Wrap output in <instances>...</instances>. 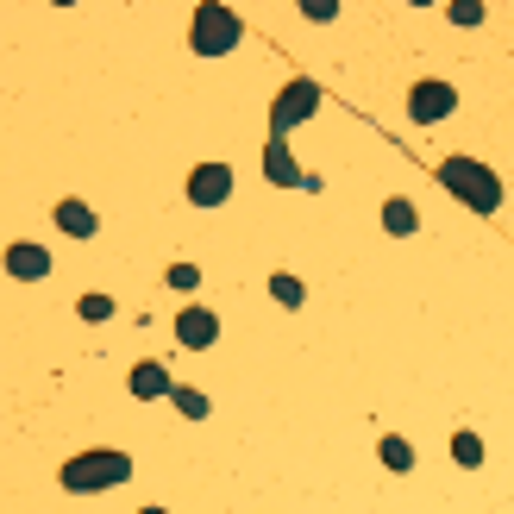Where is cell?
<instances>
[{
	"label": "cell",
	"instance_id": "2e32d148",
	"mask_svg": "<svg viewBox=\"0 0 514 514\" xmlns=\"http://www.w3.org/2000/svg\"><path fill=\"white\" fill-rule=\"evenodd\" d=\"M170 402L189 414V420H201V414H207V395H201V389H170Z\"/></svg>",
	"mask_w": 514,
	"mask_h": 514
},
{
	"label": "cell",
	"instance_id": "277c9868",
	"mask_svg": "<svg viewBox=\"0 0 514 514\" xmlns=\"http://www.w3.org/2000/svg\"><path fill=\"white\" fill-rule=\"evenodd\" d=\"M314 107H320V88L314 82H289L283 95H276V107H270V138H283L289 126H301Z\"/></svg>",
	"mask_w": 514,
	"mask_h": 514
},
{
	"label": "cell",
	"instance_id": "5b68a950",
	"mask_svg": "<svg viewBox=\"0 0 514 514\" xmlns=\"http://www.w3.org/2000/svg\"><path fill=\"white\" fill-rule=\"evenodd\" d=\"M452 107H458V88H452V82H414V88H408V113H414L420 126L446 120Z\"/></svg>",
	"mask_w": 514,
	"mask_h": 514
},
{
	"label": "cell",
	"instance_id": "ffe728a7",
	"mask_svg": "<svg viewBox=\"0 0 514 514\" xmlns=\"http://www.w3.org/2000/svg\"><path fill=\"white\" fill-rule=\"evenodd\" d=\"M138 514H163V508H138Z\"/></svg>",
	"mask_w": 514,
	"mask_h": 514
},
{
	"label": "cell",
	"instance_id": "d6986e66",
	"mask_svg": "<svg viewBox=\"0 0 514 514\" xmlns=\"http://www.w3.org/2000/svg\"><path fill=\"white\" fill-rule=\"evenodd\" d=\"M477 19H483L477 0H458V7H452V26H477Z\"/></svg>",
	"mask_w": 514,
	"mask_h": 514
},
{
	"label": "cell",
	"instance_id": "ba28073f",
	"mask_svg": "<svg viewBox=\"0 0 514 514\" xmlns=\"http://www.w3.org/2000/svg\"><path fill=\"white\" fill-rule=\"evenodd\" d=\"M176 339L189 345V352H207V345L220 339V320L207 314V308H182V314H176Z\"/></svg>",
	"mask_w": 514,
	"mask_h": 514
},
{
	"label": "cell",
	"instance_id": "e0dca14e",
	"mask_svg": "<svg viewBox=\"0 0 514 514\" xmlns=\"http://www.w3.org/2000/svg\"><path fill=\"white\" fill-rule=\"evenodd\" d=\"M76 314H82V320H107V314H113V301H107V295H82V308H76Z\"/></svg>",
	"mask_w": 514,
	"mask_h": 514
},
{
	"label": "cell",
	"instance_id": "6da1fadb",
	"mask_svg": "<svg viewBox=\"0 0 514 514\" xmlns=\"http://www.w3.org/2000/svg\"><path fill=\"white\" fill-rule=\"evenodd\" d=\"M132 477V458L126 452H76V458H69L63 464V471H57V483L69 489V496H95V489H120Z\"/></svg>",
	"mask_w": 514,
	"mask_h": 514
},
{
	"label": "cell",
	"instance_id": "9a60e30c",
	"mask_svg": "<svg viewBox=\"0 0 514 514\" xmlns=\"http://www.w3.org/2000/svg\"><path fill=\"white\" fill-rule=\"evenodd\" d=\"M270 295L283 301V308H301V283H295L289 270H276V276H270Z\"/></svg>",
	"mask_w": 514,
	"mask_h": 514
},
{
	"label": "cell",
	"instance_id": "8992f818",
	"mask_svg": "<svg viewBox=\"0 0 514 514\" xmlns=\"http://www.w3.org/2000/svg\"><path fill=\"white\" fill-rule=\"evenodd\" d=\"M232 195V170H226V163H201V170L189 176V201L195 207H220Z\"/></svg>",
	"mask_w": 514,
	"mask_h": 514
},
{
	"label": "cell",
	"instance_id": "7a4b0ae2",
	"mask_svg": "<svg viewBox=\"0 0 514 514\" xmlns=\"http://www.w3.org/2000/svg\"><path fill=\"white\" fill-rule=\"evenodd\" d=\"M439 182H446L458 201H471L477 214H496L502 207V182H496V170H483L477 157H446L439 163Z\"/></svg>",
	"mask_w": 514,
	"mask_h": 514
},
{
	"label": "cell",
	"instance_id": "30bf717a",
	"mask_svg": "<svg viewBox=\"0 0 514 514\" xmlns=\"http://www.w3.org/2000/svg\"><path fill=\"white\" fill-rule=\"evenodd\" d=\"M57 226L69 232V239H95V207H82V201H57Z\"/></svg>",
	"mask_w": 514,
	"mask_h": 514
},
{
	"label": "cell",
	"instance_id": "5bb4252c",
	"mask_svg": "<svg viewBox=\"0 0 514 514\" xmlns=\"http://www.w3.org/2000/svg\"><path fill=\"white\" fill-rule=\"evenodd\" d=\"M452 458L464 464V471H477V464H483V439L477 433H452Z\"/></svg>",
	"mask_w": 514,
	"mask_h": 514
},
{
	"label": "cell",
	"instance_id": "9c48e42d",
	"mask_svg": "<svg viewBox=\"0 0 514 514\" xmlns=\"http://www.w3.org/2000/svg\"><path fill=\"white\" fill-rule=\"evenodd\" d=\"M7 276H19V283H44V276H51V251L44 245H7Z\"/></svg>",
	"mask_w": 514,
	"mask_h": 514
},
{
	"label": "cell",
	"instance_id": "4fadbf2b",
	"mask_svg": "<svg viewBox=\"0 0 514 514\" xmlns=\"http://www.w3.org/2000/svg\"><path fill=\"white\" fill-rule=\"evenodd\" d=\"M377 458L389 464V471H414V446H408V439H402V433H389V439H383V446H377Z\"/></svg>",
	"mask_w": 514,
	"mask_h": 514
},
{
	"label": "cell",
	"instance_id": "ac0fdd59",
	"mask_svg": "<svg viewBox=\"0 0 514 514\" xmlns=\"http://www.w3.org/2000/svg\"><path fill=\"white\" fill-rule=\"evenodd\" d=\"M195 283H201L195 264H170V289H195Z\"/></svg>",
	"mask_w": 514,
	"mask_h": 514
},
{
	"label": "cell",
	"instance_id": "8fae6325",
	"mask_svg": "<svg viewBox=\"0 0 514 514\" xmlns=\"http://www.w3.org/2000/svg\"><path fill=\"white\" fill-rule=\"evenodd\" d=\"M176 383H170V370H163V364H138L132 370V395H138V402H157V395H170Z\"/></svg>",
	"mask_w": 514,
	"mask_h": 514
},
{
	"label": "cell",
	"instance_id": "52a82bcc",
	"mask_svg": "<svg viewBox=\"0 0 514 514\" xmlns=\"http://www.w3.org/2000/svg\"><path fill=\"white\" fill-rule=\"evenodd\" d=\"M264 170H270V182H283V189H320V176H301L295 170V157H289L283 138H270V145H264Z\"/></svg>",
	"mask_w": 514,
	"mask_h": 514
},
{
	"label": "cell",
	"instance_id": "3957f363",
	"mask_svg": "<svg viewBox=\"0 0 514 514\" xmlns=\"http://www.w3.org/2000/svg\"><path fill=\"white\" fill-rule=\"evenodd\" d=\"M195 51L201 57H226L232 44H239V13L232 7H214V0H207V7H195Z\"/></svg>",
	"mask_w": 514,
	"mask_h": 514
},
{
	"label": "cell",
	"instance_id": "7c38bea8",
	"mask_svg": "<svg viewBox=\"0 0 514 514\" xmlns=\"http://www.w3.org/2000/svg\"><path fill=\"white\" fill-rule=\"evenodd\" d=\"M414 226H420V214H414V201H402V195H389V201H383V232H389V239H408Z\"/></svg>",
	"mask_w": 514,
	"mask_h": 514
}]
</instances>
